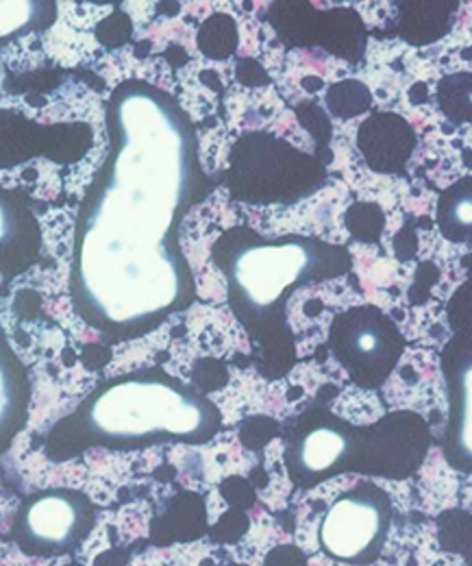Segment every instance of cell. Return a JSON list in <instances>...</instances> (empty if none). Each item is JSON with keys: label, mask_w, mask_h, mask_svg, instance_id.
<instances>
[{"label": "cell", "mask_w": 472, "mask_h": 566, "mask_svg": "<svg viewBox=\"0 0 472 566\" xmlns=\"http://www.w3.org/2000/svg\"><path fill=\"white\" fill-rule=\"evenodd\" d=\"M107 155L74 220L70 301L109 345L137 340L197 301L183 218L213 190L199 136L166 90L127 78L105 107Z\"/></svg>", "instance_id": "cell-1"}, {"label": "cell", "mask_w": 472, "mask_h": 566, "mask_svg": "<svg viewBox=\"0 0 472 566\" xmlns=\"http://www.w3.org/2000/svg\"><path fill=\"white\" fill-rule=\"evenodd\" d=\"M211 264L224 277L229 307L251 343L258 370L279 379L296 364L287 325L290 296L298 287L348 275L353 255L346 247L321 238L298 233L269 238L240 224L213 242Z\"/></svg>", "instance_id": "cell-2"}, {"label": "cell", "mask_w": 472, "mask_h": 566, "mask_svg": "<svg viewBox=\"0 0 472 566\" xmlns=\"http://www.w3.org/2000/svg\"><path fill=\"white\" fill-rule=\"evenodd\" d=\"M220 431L222 412L209 397L153 366L101 381L51 427L44 455L70 462L92 449L129 453L161 444L201 447Z\"/></svg>", "instance_id": "cell-3"}, {"label": "cell", "mask_w": 472, "mask_h": 566, "mask_svg": "<svg viewBox=\"0 0 472 566\" xmlns=\"http://www.w3.org/2000/svg\"><path fill=\"white\" fill-rule=\"evenodd\" d=\"M429 447L431 431L416 412L401 410L357 427L329 410L323 395L283 427V464L303 491L344 473L407 480L422 467Z\"/></svg>", "instance_id": "cell-4"}, {"label": "cell", "mask_w": 472, "mask_h": 566, "mask_svg": "<svg viewBox=\"0 0 472 566\" xmlns=\"http://www.w3.org/2000/svg\"><path fill=\"white\" fill-rule=\"evenodd\" d=\"M327 166L269 132H247L233 142L227 168V190L249 206H296L327 184Z\"/></svg>", "instance_id": "cell-5"}, {"label": "cell", "mask_w": 472, "mask_h": 566, "mask_svg": "<svg viewBox=\"0 0 472 566\" xmlns=\"http://www.w3.org/2000/svg\"><path fill=\"white\" fill-rule=\"evenodd\" d=\"M98 521L96 505L76 489H44L24 496L11 521L13 545L31 558L78 552Z\"/></svg>", "instance_id": "cell-6"}, {"label": "cell", "mask_w": 472, "mask_h": 566, "mask_svg": "<svg viewBox=\"0 0 472 566\" xmlns=\"http://www.w3.org/2000/svg\"><path fill=\"white\" fill-rule=\"evenodd\" d=\"M392 523V501L370 480L339 493L318 527V545L332 560L368 566L381 558Z\"/></svg>", "instance_id": "cell-7"}, {"label": "cell", "mask_w": 472, "mask_h": 566, "mask_svg": "<svg viewBox=\"0 0 472 566\" xmlns=\"http://www.w3.org/2000/svg\"><path fill=\"white\" fill-rule=\"evenodd\" d=\"M399 325L377 305H357L337 314L329 349L348 379L364 390H379L405 354Z\"/></svg>", "instance_id": "cell-8"}, {"label": "cell", "mask_w": 472, "mask_h": 566, "mask_svg": "<svg viewBox=\"0 0 472 566\" xmlns=\"http://www.w3.org/2000/svg\"><path fill=\"white\" fill-rule=\"evenodd\" d=\"M442 373L449 397L442 453L455 471L472 475V336L453 334L442 352Z\"/></svg>", "instance_id": "cell-9"}, {"label": "cell", "mask_w": 472, "mask_h": 566, "mask_svg": "<svg viewBox=\"0 0 472 566\" xmlns=\"http://www.w3.org/2000/svg\"><path fill=\"white\" fill-rule=\"evenodd\" d=\"M416 146L413 127L395 112L370 114L357 129V148L366 166L379 175H401Z\"/></svg>", "instance_id": "cell-10"}, {"label": "cell", "mask_w": 472, "mask_h": 566, "mask_svg": "<svg viewBox=\"0 0 472 566\" xmlns=\"http://www.w3.org/2000/svg\"><path fill=\"white\" fill-rule=\"evenodd\" d=\"M40 251V227L18 192L2 190V282L20 275Z\"/></svg>", "instance_id": "cell-11"}, {"label": "cell", "mask_w": 472, "mask_h": 566, "mask_svg": "<svg viewBox=\"0 0 472 566\" xmlns=\"http://www.w3.org/2000/svg\"><path fill=\"white\" fill-rule=\"evenodd\" d=\"M2 451L9 449L11 440L24 429L29 417L31 384L24 364L11 352L2 336Z\"/></svg>", "instance_id": "cell-12"}, {"label": "cell", "mask_w": 472, "mask_h": 566, "mask_svg": "<svg viewBox=\"0 0 472 566\" xmlns=\"http://www.w3.org/2000/svg\"><path fill=\"white\" fill-rule=\"evenodd\" d=\"M399 33L411 46H427L451 31L458 2H403Z\"/></svg>", "instance_id": "cell-13"}, {"label": "cell", "mask_w": 472, "mask_h": 566, "mask_svg": "<svg viewBox=\"0 0 472 566\" xmlns=\"http://www.w3.org/2000/svg\"><path fill=\"white\" fill-rule=\"evenodd\" d=\"M436 224L444 240L453 244H472V175L458 179L440 192Z\"/></svg>", "instance_id": "cell-14"}, {"label": "cell", "mask_w": 472, "mask_h": 566, "mask_svg": "<svg viewBox=\"0 0 472 566\" xmlns=\"http://www.w3.org/2000/svg\"><path fill=\"white\" fill-rule=\"evenodd\" d=\"M436 101L444 118L458 127L472 125V72H453L438 81Z\"/></svg>", "instance_id": "cell-15"}, {"label": "cell", "mask_w": 472, "mask_h": 566, "mask_svg": "<svg viewBox=\"0 0 472 566\" xmlns=\"http://www.w3.org/2000/svg\"><path fill=\"white\" fill-rule=\"evenodd\" d=\"M197 42L204 57L227 60L238 51V44H240L238 24L229 13H211L202 22Z\"/></svg>", "instance_id": "cell-16"}, {"label": "cell", "mask_w": 472, "mask_h": 566, "mask_svg": "<svg viewBox=\"0 0 472 566\" xmlns=\"http://www.w3.org/2000/svg\"><path fill=\"white\" fill-rule=\"evenodd\" d=\"M373 105L370 90L359 81H339L334 83L327 92V107L336 118H355L364 112H368Z\"/></svg>", "instance_id": "cell-17"}, {"label": "cell", "mask_w": 472, "mask_h": 566, "mask_svg": "<svg viewBox=\"0 0 472 566\" xmlns=\"http://www.w3.org/2000/svg\"><path fill=\"white\" fill-rule=\"evenodd\" d=\"M350 235L364 244L379 242L386 229V213L377 203H355L344 216Z\"/></svg>", "instance_id": "cell-18"}, {"label": "cell", "mask_w": 472, "mask_h": 566, "mask_svg": "<svg viewBox=\"0 0 472 566\" xmlns=\"http://www.w3.org/2000/svg\"><path fill=\"white\" fill-rule=\"evenodd\" d=\"M447 316L453 334L472 336V277L453 292L447 305Z\"/></svg>", "instance_id": "cell-19"}, {"label": "cell", "mask_w": 472, "mask_h": 566, "mask_svg": "<svg viewBox=\"0 0 472 566\" xmlns=\"http://www.w3.org/2000/svg\"><path fill=\"white\" fill-rule=\"evenodd\" d=\"M264 566H307V558L296 547H276L266 556Z\"/></svg>", "instance_id": "cell-20"}]
</instances>
